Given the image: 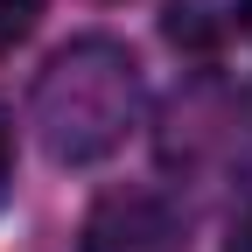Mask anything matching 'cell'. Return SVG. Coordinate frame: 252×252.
Masks as SVG:
<instances>
[{"instance_id":"6da1fadb","label":"cell","mask_w":252,"mask_h":252,"mask_svg":"<svg viewBox=\"0 0 252 252\" xmlns=\"http://www.w3.org/2000/svg\"><path fill=\"white\" fill-rule=\"evenodd\" d=\"M140 126V63L112 35H77L63 42L42 77H35V133L49 147V161L84 168Z\"/></svg>"},{"instance_id":"7a4b0ae2","label":"cell","mask_w":252,"mask_h":252,"mask_svg":"<svg viewBox=\"0 0 252 252\" xmlns=\"http://www.w3.org/2000/svg\"><path fill=\"white\" fill-rule=\"evenodd\" d=\"M161 168L182 182H252V105L224 84H189L161 112Z\"/></svg>"},{"instance_id":"3957f363","label":"cell","mask_w":252,"mask_h":252,"mask_svg":"<svg viewBox=\"0 0 252 252\" xmlns=\"http://www.w3.org/2000/svg\"><path fill=\"white\" fill-rule=\"evenodd\" d=\"M161 245H168V210L147 189L98 196L84 217V252H161Z\"/></svg>"},{"instance_id":"277c9868","label":"cell","mask_w":252,"mask_h":252,"mask_svg":"<svg viewBox=\"0 0 252 252\" xmlns=\"http://www.w3.org/2000/svg\"><path fill=\"white\" fill-rule=\"evenodd\" d=\"M210 0H175L168 7V35L175 42H217V21H203Z\"/></svg>"},{"instance_id":"5b68a950","label":"cell","mask_w":252,"mask_h":252,"mask_svg":"<svg viewBox=\"0 0 252 252\" xmlns=\"http://www.w3.org/2000/svg\"><path fill=\"white\" fill-rule=\"evenodd\" d=\"M42 21V0H0V56L14 42H28V28Z\"/></svg>"},{"instance_id":"8992f818","label":"cell","mask_w":252,"mask_h":252,"mask_svg":"<svg viewBox=\"0 0 252 252\" xmlns=\"http://www.w3.org/2000/svg\"><path fill=\"white\" fill-rule=\"evenodd\" d=\"M7 175H14V126L0 112V196H7Z\"/></svg>"},{"instance_id":"52a82bcc","label":"cell","mask_w":252,"mask_h":252,"mask_svg":"<svg viewBox=\"0 0 252 252\" xmlns=\"http://www.w3.org/2000/svg\"><path fill=\"white\" fill-rule=\"evenodd\" d=\"M224 252H252V217H245L238 231H231V245H224Z\"/></svg>"},{"instance_id":"ba28073f","label":"cell","mask_w":252,"mask_h":252,"mask_svg":"<svg viewBox=\"0 0 252 252\" xmlns=\"http://www.w3.org/2000/svg\"><path fill=\"white\" fill-rule=\"evenodd\" d=\"M238 7H245V28H252V0H238Z\"/></svg>"}]
</instances>
